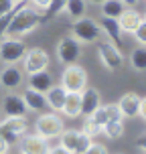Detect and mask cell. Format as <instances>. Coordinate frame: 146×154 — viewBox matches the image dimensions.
I'll return each mask as SVG.
<instances>
[{
    "label": "cell",
    "instance_id": "cell-1",
    "mask_svg": "<svg viewBox=\"0 0 146 154\" xmlns=\"http://www.w3.org/2000/svg\"><path fill=\"white\" fill-rule=\"evenodd\" d=\"M39 24H41L39 10L35 6H29V4L23 2V6L14 8L10 12V20H8L4 37H24V35H31Z\"/></svg>",
    "mask_w": 146,
    "mask_h": 154
},
{
    "label": "cell",
    "instance_id": "cell-2",
    "mask_svg": "<svg viewBox=\"0 0 146 154\" xmlns=\"http://www.w3.org/2000/svg\"><path fill=\"white\" fill-rule=\"evenodd\" d=\"M71 37L79 41L81 45H89L101 37V26L89 16H81V18H75V23L71 24Z\"/></svg>",
    "mask_w": 146,
    "mask_h": 154
},
{
    "label": "cell",
    "instance_id": "cell-3",
    "mask_svg": "<svg viewBox=\"0 0 146 154\" xmlns=\"http://www.w3.org/2000/svg\"><path fill=\"white\" fill-rule=\"evenodd\" d=\"M63 130H65V124H63V120L59 118V114L53 112V109L41 114L37 118V122H35V132L41 134L43 138H47L49 142L53 138H57V136H61Z\"/></svg>",
    "mask_w": 146,
    "mask_h": 154
},
{
    "label": "cell",
    "instance_id": "cell-4",
    "mask_svg": "<svg viewBox=\"0 0 146 154\" xmlns=\"http://www.w3.org/2000/svg\"><path fill=\"white\" fill-rule=\"evenodd\" d=\"M26 53V43L18 37H2L0 38V61L6 65H16L23 61Z\"/></svg>",
    "mask_w": 146,
    "mask_h": 154
},
{
    "label": "cell",
    "instance_id": "cell-5",
    "mask_svg": "<svg viewBox=\"0 0 146 154\" xmlns=\"http://www.w3.org/2000/svg\"><path fill=\"white\" fill-rule=\"evenodd\" d=\"M29 130V122L24 116H6L4 120H0V136L12 146L16 144L23 134Z\"/></svg>",
    "mask_w": 146,
    "mask_h": 154
},
{
    "label": "cell",
    "instance_id": "cell-6",
    "mask_svg": "<svg viewBox=\"0 0 146 154\" xmlns=\"http://www.w3.org/2000/svg\"><path fill=\"white\" fill-rule=\"evenodd\" d=\"M65 87V91H77L81 93L87 87V71L81 65H65V69L61 71V83Z\"/></svg>",
    "mask_w": 146,
    "mask_h": 154
},
{
    "label": "cell",
    "instance_id": "cell-7",
    "mask_svg": "<svg viewBox=\"0 0 146 154\" xmlns=\"http://www.w3.org/2000/svg\"><path fill=\"white\" fill-rule=\"evenodd\" d=\"M49 53L41 47H33V49H26V53L23 57V69L26 75H33V73H39V71H45L49 67Z\"/></svg>",
    "mask_w": 146,
    "mask_h": 154
},
{
    "label": "cell",
    "instance_id": "cell-8",
    "mask_svg": "<svg viewBox=\"0 0 146 154\" xmlns=\"http://www.w3.org/2000/svg\"><path fill=\"white\" fill-rule=\"evenodd\" d=\"M98 57H100L101 65L110 71H116L124 65V55L118 47L112 43V41H104L98 47Z\"/></svg>",
    "mask_w": 146,
    "mask_h": 154
},
{
    "label": "cell",
    "instance_id": "cell-9",
    "mask_svg": "<svg viewBox=\"0 0 146 154\" xmlns=\"http://www.w3.org/2000/svg\"><path fill=\"white\" fill-rule=\"evenodd\" d=\"M81 57V43L73 37H65L57 43V59L63 65H73Z\"/></svg>",
    "mask_w": 146,
    "mask_h": 154
},
{
    "label": "cell",
    "instance_id": "cell-10",
    "mask_svg": "<svg viewBox=\"0 0 146 154\" xmlns=\"http://www.w3.org/2000/svg\"><path fill=\"white\" fill-rule=\"evenodd\" d=\"M16 144L20 148V154H49L51 150V142L41 134H23Z\"/></svg>",
    "mask_w": 146,
    "mask_h": 154
},
{
    "label": "cell",
    "instance_id": "cell-11",
    "mask_svg": "<svg viewBox=\"0 0 146 154\" xmlns=\"http://www.w3.org/2000/svg\"><path fill=\"white\" fill-rule=\"evenodd\" d=\"M142 18H144V16L140 14L136 8H124V12L118 16L116 20H118V24H120V31L130 32L132 35V32L138 29V24L142 23Z\"/></svg>",
    "mask_w": 146,
    "mask_h": 154
},
{
    "label": "cell",
    "instance_id": "cell-12",
    "mask_svg": "<svg viewBox=\"0 0 146 154\" xmlns=\"http://www.w3.org/2000/svg\"><path fill=\"white\" fill-rule=\"evenodd\" d=\"M23 81H24V73L16 65H6L2 69V73H0V83L6 89H16V87L23 85Z\"/></svg>",
    "mask_w": 146,
    "mask_h": 154
},
{
    "label": "cell",
    "instance_id": "cell-13",
    "mask_svg": "<svg viewBox=\"0 0 146 154\" xmlns=\"http://www.w3.org/2000/svg\"><path fill=\"white\" fill-rule=\"evenodd\" d=\"M2 109L6 116H24L26 114V106H24L23 95L18 93H6L2 97Z\"/></svg>",
    "mask_w": 146,
    "mask_h": 154
},
{
    "label": "cell",
    "instance_id": "cell-14",
    "mask_svg": "<svg viewBox=\"0 0 146 154\" xmlns=\"http://www.w3.org/2000/svg\"><path fill=\"white\" fill-rule=\"evenodd\" d=\"M100 106H101L100 91L93 89V87H85L83 91H81V114L83 116H92Z\"/></svg>",
    "mask_w": 146,
    "mask_h": 154
},
{
    "label": "cell",
    "instance_id": "cell-15",
    "mask_svg": "<svg viewBox=\"0 0 146 154\" xmlns=\"http://www.w3.org/2000/svg\"><path fill=\"white\" fill-rule=\"evenodd\" d=\"M51 85H53V75L47 69L39 71V73H33V75H29V79H26V87H31L35 91H41V93H47L51 89Z\"/></svg>",
    "mask_w": 146,
    "mask_h": 154
},
{
    "label": "cell",
    "instance_id": "cell-16",
    "mask_svg": "<svg viewBox=\"0 0 146 154\" xmlns=\"http://www.w3.org/2000/svg\"><path fill=\"white\" fill-rule=\"evenodd\" d=\"M23 100H24V106L26 109H31V112H45L49 106H47V97L45 93L41 91H35L31 87H26L23 93Z\"/></svg>",
    "mask_w": 146,
    "mask_h": 154
},
{
    "label": "cell",
    "instance_id": "cell-17",
    "mask_svg": "<svg viewBox=\"0 0 146 154\" xmlns=\"http://www.w3.org/2000/svg\"><path fill=\"white\" fill-rule=\"evenodd\" d=\"M118 106H120V112H122L124 118H134V116H138V108H140V95L138 93H124L120 101H118Z\"/></svg>",
    "mask_w": 146,
    "mask_h": 154
},
{
    "label": "cell",
    "instance_id": "cell-18",
    "mask_svg": "<svg viewBox=\"0 0 146 154\" xmlns=\"http://www.w3.org/2000/svg\"><path fill=\"white\" fill-rule=\"evenodd\" d=\"M61 114L65 118H77V116H81V93L67 91V97H65V103H63V108H61Z\"/></svg>",
    "mask_w": 146,
    "mask_h": 154
},
{
    "label": "cell",
    "instance_id": "cell-19",
    "mask_svg": "<svg viewBox=\"0 0 146 154\" xmlns=\"http://www.w3.org/2000/svg\"><path fill=\"white\" fill-rule=\"evenodd\" d=\"M45 97H47V106L53 112H61L65 97H67V91H65L63 85H51V89L45 93Z\"/></svg>",
    "mask_w": 146,
    "mask_h": 154
},
{
    "label": "cell",
    "instance_id": "cell-20",
    "mask_svg": "<svg viewBox=\"0 0 146 154\" xmlns=\"http://www.w3.org/2000/svg\"><path fill=\"white\" fill-rule=\"evenodd\" d=\"M100 26L106 31V35L114 41V45L122 51V31H120L118 20H116V18H108V16H104V18L100 20Z\"/></svg>",
    "mask_w": 146,
    "mask_h": 154
},
{
    "label": "cell",
    "instance_id": "cell-21",
    "mask_svg": "<svg viewBox=\"0 0 146 154\" xmlns=\"http://www.w3.org/2000/svg\"><path fill=\"white\" fill-rule=\"evenodd\" d=\"M124 8L126 6L120 0H106V2H101V14L108 18H118L124 12Z\"/></svg>",
    "mask_w": 146,
    "mask_h": 154
},
{
    "label": "cell",
    "instance_id": "cell-22",
    "mask_svg": "<svg viewBox=\"0 0 146 154\" xmlns=\"http://www.w3.org/2000/svg\"><path fill=\"white\" fill-rule=\"evenodd\" d=\"M59 144L63 148H67L69 152L75 154V148H77V140H79V130H63L61 136H59Z\"/></svg>",
    "mask_w": 146,
    "mask_h": 154
},
{
    "label": "cell",
    "instance_id": "cell-23",
    "mask_svg": "<svg viewBox=\"0 0 146 154\" xmlns=\"http://www.w3.org/2000/svg\"><path fill=\"white\" fill-rule=\"evenodd\" d=\"M85 6H87L85 0H67L63 12H67L71 18H81L85 14Z\"/></svg>",
    "mask_w": 146,
    "mask_h": 154
},
{
    "label": "cell",
    "instance_id": "cell-24",
    "mask_svg": "<svg viewBox=\"0 0 146 154\" xmlns=\"http://www.w3.org/2000/svg\"><path fill=\"white\" fill-rule=\"evenodd\" d=\"M104 134L108 136V138L116 140V138H120L124 134V124L122 120H110V122L104 124Z\"/></svg>",
    "mask_w": 146,
    "mask_h": 154
},
{
    "label": "cell",
    "instance_id": "cell-25",
    "mask_svg": "<svg viewBox=\"0 0 146 154\" xmlns=\"http://www.w3.org/2000/svg\"><path fill=\"white\" fill-rule=\"evenodd\" d=\"M130 65L136 71H144L146 69V49H134L130 55Z\"/></svg>",
    "mask_w": 146,
    "mask_h": 154
},
{
    "label": "cell",
    "instance_id": "cell-26",
    "mask_svg": "<svg viewBox=\"0 0 146 154\" xmlns=\"http://www.w3.org/2000/svg\"><path fill=\"white\" fill-rule=\"evenodd\" d=\"M81 132H83V134H87L89 138H95V136L104 134V128H101V126H98V124L93 122L92 118H87V120L83 122V128H81Z\"/></svg>",
    "mask_w": 146,
    "mask_h": 154
},
{
    "label": "cell",
    "instance_id": "cell-27",
    "mask_svg": "<svg viewBox=\"0 0 146 154\" xmlns=\"http://www.w3.org/2000/svg\"><path fill=\"white\" fill-rule=\"evenodd\" d=\"M87 118H92L98 126H101V128H104V124L108 122V112H106V106H100V108L95 109L92 116H87Z\"/></svg>",
    "mask_w": 146,
    "mask_h": 154
},
{
    "label": "cell",
    "instance_id": "cell-28",
    "mask_svg": "<svg viewBox=\"0 0 146 154\" xmlns=\"http://www.w3.org/2000/svg\"><path fill=\"white\" fill-rule=\"evenodd\" d=\"M89 144H92V138L87 136V134H83V132L79 130V140H77V148H75V154H83L87 148H89Z\"/></svg>",
    "mask_w": 146,
    "mask_h": 154
},
{
    "label": "cell",
    "instance_id": "cell-29",
    "mask_svg": "<svg viewBox=\"0 0 146 154\" xmlns=\"http://www.w3.org/2000/svg\"><path fill=\"white\" fill-rule=\"evenodd\" d=\"M106 112H108V122L110 120H122L124 118L118 103H110V106H106Z\"/></svg>",
    "mask_w": 146,
    "mask_h": 154
},
{
    "label": "cell",
    "instance_id": "cell-30",
    "mask_svg": "<svg viewBox=\"0 0 146 154\" xmlns=\"http://www.w3.org/2000/svg\"><path fill=\"white\" fill-rule=\"evenodd\" d=\"M65 2H67V0H53L47 12H49L51 16H57V14H61L63 10H65Z\"/></svg>",
    "mask_w": 146,
    "mask_h": 154
},
{
    "label": "cell",
    "instance_id": "cell-31",
    "mask_svg": "<svg viewBox=\"0 0 146 154\" xmlns=\"http://www.w3.org/2000/svg\"><path fill=\"white\" fill-rule=\"evenodd\" d=\"M16 6H18V4H16L14 0H0V16L10 14Z\"/></svg>",
    "mask_w": 146,
    "mask_h": 154
},
{
    "label": "cell",
    "instance_id": "cell-32",
    "mask_svg": "<svg viewBox=\"0 0 146 154\" xmlns=\"http://www.w3.org/2000/svg\"><path fill=\"white\" fill-rule=\"evenodd\" d=\"M134 37L140 45H146V18H142V23L138 24V29L134 31Z\"/></svg>",
    "mask_w": 146,
    "mask_h": 154
},
{
    "label": "cell",
    "instance_id": "cell-33",
    "mask_svg": "<svg viewBox=\"0 0 146 154\" xmlns=\"http://www.w3.org/2000/svg\"><path fill=\"white\" fill-rule=\"evenodd\" d=\"M83 154H108V148L104 146V144H95V142H92L89 148H87Z\"/></svg>",
    "mask_w": 146,
    "mask_h": 154
},
{
    "label": "cell",
    "instance_id": "cell-34",
    "mask_svg": "<svg viewBox=\"0 0 146 154\" xmlns=\"http://www.w3.org/2000/svg\"><path fill=\"white\" fill-rule=\"evenodd\" d=\"M51 2H53V0H31V4L37 8V10H49Z\"/></svg>",
    "mask_w": 146,
    "mask_h": 154
},
{
    "label": "cell",
    "instance_id": "cell-35",
    "mask_svg": "<svg viewBox=\"0 0 146 154\" xmlns=\"http://www.w3.org/2000/svg\"><path fill=\"white\" fill-rule=\"evenodd\" d=\"M134 144H136V148H138V150L146 152V132H142V134H140L138 138H136V142H134Z\"/></svg>",
    "mask_w": 146,
    "mask_h": 154
},
{
    "label": "cell",
    "instance_id": "cell-36",
    "mask_svg": "<svg viewBox=\"0 0 146 154\" xmlns=\"http://www.w3.org/2000/svg\"><path fill=\"white\" fill-rule=\"evenodd\" d=\"M8 20H10V14H6V16H0V38L4 37V32H6Z\"/></svg>",
    "mask_w": 146,
    "mask_h": 154
},
{
    "label": "cell",
    "instance_id": "cell-37",
    "mask_svg": "<svg viewBox=\"0 0 146 154\" xmlns=\"http://www.w3.org/2000/svg\"><path fill=\"white\" fill-rule=\"evenodd\" d=\"M138 116L146 122V97H140V108H138Z\"/></svg>",
    "mask_w": 146,
    "mask_h": 154
},
{
    "label": "cell",
    "instance_id": "cell-38",
    "mask_svg": "<svg viewBox=\"0 0 146 154\" xmlns=\"http://www.w3.org/2000/svg\"><path fill=\"white\" fill-rule=\"evenodd\" d=\"M49 154H73V152H69L67 148H63L61 144H59V146H53V148H51V150H49Z\"/></svg>",
    "mask_w": 146,
    "mask_h": 154
},
{
    "label": "cell",
    "instance_id": "cell-39",
    "mask_svg": "<svg viewBox=\"0 0 146 154\" xmlns=\"http://www.w3.org/2000/svg\"><path fill=\"white\" fill-rule=\"evenodd\" d=\"M8 150H10V144L0 136V154H8Z\"/></svg>",
    "mask_w": 146,
    "mask_h": 154
},
{
    "label": "cell",
    "instance_id": "cell-40",
    "mask_svg": "<svg viewBox=\"0 0 146 154\" xmlns=\"http://www.w3.org/2000/svg\"><path fill=\"white\" fill-rule=\"evenodd\" d=\"M124 6H128V8H134L136 4H138V0H120Z\"/></svg>",
    "mask_w": 146,
    "mask_h": 154
},
{
    "label": "cell",
    "instance_id": "cell-41",
    "mask_svg": "<svg viewBox=\"0 0 146 154\" xmlns=\"http://www.w3.org/2000/svg\"><path fill=\"white\" fill-rule=\"evenodd\" d=\"M89 2H95V4H101V2H106V0H89Z\"/></svg>",
    "mask_w": 146,
    "mask_h": 154
},
{
    "label": "cell",
    "instance_id": "cell-42",
    "mask_svg": "<svg viewBox=\"0 0 146 154\" xmlns=\"http://www.w3.org/2000/svg\"><path fill=\"white\" fill-rule=\"evenodd\" d=\"M16 4H23V2H26V0H14Z\"/></svg>",
    "mask_w": 146,
    "mask_h": 154
},
{
    "label": "cell",
    "instance_id": "cell-43",
    "mask_svg": "<svg viewBox=\"0 0 146 154\" xmlns=\"http://www.w3.org/2000/svg\"><path fill=\"white\" fill-rule=\"evenodd\" d=\"M144 18H146V12H144Z\"/></svg>",
    "mask_w": 146,
    "mask_h": 154
}]
</instances>
